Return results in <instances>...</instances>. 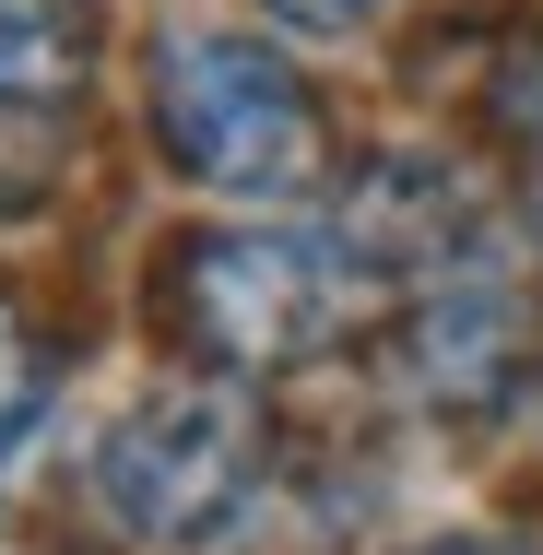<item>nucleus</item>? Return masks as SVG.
I'll list each match as a JSON object with an SVG mask.
<instances>
[{
	"label": "nucleus",
	"mask_w": 543,
	"mask_h": 555,
	"mask_svg": "<svg viewBox=\"0 0 543 555\" xmlns=\"http://www.w3.org/2000/svg\"><path fill=\"white\" fill-rule=\"evenodd\" d=\"M378 296L390 284L342 236H308V224H248V236L178 248V320L202 332L214 366H308L366 332Z\"/></svg>",
	"instance_id": "f257e3e1"
},
{
	"label": "nucleus",
	"mask_w": 543,
	"mask_h": 555,
	"mask_svg": "<svg viewBox=\"0 0 543 555\" xmlns=\"http://www.w3.org/2000/svg\"><path fill=\"white\" fill-rule=\"evenodd\" d=\"M154 130L202 190H236V202H296L331 166L320 95L260 36H166L154 48Z\"/></svg>",
	"instance_id": "f03ea898"
},
{
	"label": "nucleus",
	"mask_w": 543,
	"mask_h": 555,
	"mask_svg": "<svg viewBox=\"0 0 543 555\" xmlns=\"http://www.w3.org/2000/svg\"><path fill=\"white\" fill-rule=\"evenodd\" d=\"M272 473V426L236 378H178L154 402L118 414V438L95 449V496L130 544H214L248 520Z\"/></svg>",
	"instance_id": "7ed1b4c3"
},
{
	"label": "nucleus",
	"mask_w": 543,
	"mask_h": 555,
	"mask_svg": "<svg viewBox=\"0 0 543 555\" xmlns=\"http://www.w3.org/2000/svg\"><path fill=\"white\" fill-rule=\"evenodd\" d=\"M543 354V296L496 260H449L402 284V378L449 414H496Z\"/></svg>",
	"instance_id": "20e7f679"
},
{
	"label": "nucleus",
	"mask_w": 543,
	"mask_h": 555,
	"mask_svg": "<svg viewBox=\"0 0 543 555\" xmlns=\"http://www.w3.org/2000/svg\"><path fill=\"white\" fill-rule=\"evenodd\" d=\"M83 72H95V12L83 0H0V154L72 107Z\"/></svg>",
	"instance_id": "39448f33"
},
{
	"label": "nucleus",
	"mask_w": 543,
	"mask_h": 555,
	"mask_svg": "<svg viewBox=\"0 0 543 555\" xmlns=\"http://www.w3.org/2000/svg\"><path fill=\"white\" fill-rule=\"evenodd\" d=\"M36 414H48V332L0 296V449H24Z\"/></svg>",
	"instance_id": "423d86ee"
},
{
	"label": "nucleus",
	"mask_w": 543,
	"mask_h": 555,
	"mask_svg": "<svg viewBox=\"0 0 543 555\" xmlns=\"http://www.w3.org/2000/svg\"><path fill=\"white\" fill-rule=\"evenodd\" d=\"M284 24H308V36H354L366 24V0H272Z\"/></svg>",
	"instance_id": "0eeeda50"
},
{
	"label": "nucleus",
	"mask_w": 543,
	"mask_h": 555,
	"mask_svg": "<svg viewBox=\"0 0 543 555\" xmlns=\"http://www.w3.org/2000/svg\"><path fill=\"white\" fill-rule=\"evenodd\" d=\"M508 118L532 130V154H543V48H532V60H520V72H508Z\"/></svg>",
	"instance_id": "6e6552de"
},
{
	"label": "nucleus",
	"mask_w": 543,
	"mask_h": 555,
	"mask_svg": "<svg viewBox=\"0 0 543 555\" xmlns=\"http://www.w3.org/2000/svg\"><path fill=\"white\" fill-rule=\"evenodd\" d=\"M426 555H532V544H426Z\"/></svg>",
	"instance_id": "1a4fd4ad"
}]
</instances>
